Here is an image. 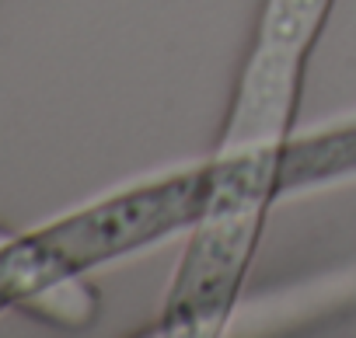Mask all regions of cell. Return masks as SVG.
<instances>
[{"mask_svg": "<svg viewBox=\"0 0 356 338\" xmlns=\"http://www.w3.org/2000/svg\"><path fill=\"white\" fill-rule=\"evenodd\" d=\"M335 0H266L248 60L234 84L217 150H238L293 133L307 60Z\"/></svg>", "mask_w": 356, "mask_h": 338, "instance_id": "7a4b0ae2", "label": "cell"}, {"mask_svg": "<svg viewBox=\"0 0 356 338\" xmlns=\"http://www.w3.org/2000/svg\"><path fill=\"white\" fill-rule=\"evenodd\" d=\"M210 206L269 213L297 192L356 178V119L314 133L217 150L210 157Z\"/></svg>", "mask_w": 356, "mask_h": 338, "instance_id": "277c9868", "label": "cell"}, {"mask_svg": "<svg viewBox=\"0 0 356 338\" xmlns=\"http://www.w3.org/2000/svg\"><path fill=\"white\" fill-rule=\"evenodd\" d=\"M269 213L207 206V213L189 230V241L168 282L157 331L171 338H213L227 328L262 227Z\"/></svg>", "mask_w": 356, "mask_h": 338, "instance_id": "3957f363", "label": "cell"}, {"mask_svg": "<svg viewBox=\"0 0 356 338\" xmlns=\"http://www.w3.org/2000/svg\"><path fill=\"white\" fill-rule=\"evenodd\" d=\"M4 237H8V230H4V227H0V241H4Z\"/></svg>", "mask_w": 356, "mask_h": 338, "instance_id": "5b68a950", "label": "cell"}, {"mask_svg": "<svg viewBox=\"0 0 356 338\" xmlns=\"http://www.w3.org/2000/svg\"><path fill=\"white\" fill-rule=\"evenodd\" d=\"M213 192L210 160L102 196L0 241V314L60 296L98 265L189 234Z\"/></svg>", "mask_w": 356, "mask_h": 338, "instance_id": "6da1fadb", "label": "cell"}]
</instances>
